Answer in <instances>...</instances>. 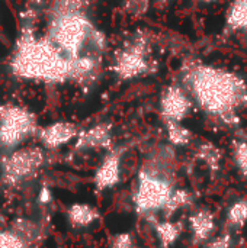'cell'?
<instances>
[{
    "label": "cell",
    "instance_id": "7402d4cb",
    "mask_svg": "<svg viewBox=\"0 0 247 248\" xmlns=\"http://www.w3.org/2000/svg\"><path fill=\"white\" fill-rule=\"evenodd\" d=\"M234 161L240 173L247 177V141L234 142Z\"/></svg>",
    "mask_w": 247,
    "mask_h": 248
},
{
    "label": "cell",
    "instance_id": "d6986e66",
    "mask_svg": "<svg viewBox=\"0 0 247 248\" xmlns=\"http://www.w3.org/2000/svg\"><path fill=\"white\" fill-rule=\"evenodd\" d=\"M198 158H201L207 166H210V169L218 170L220 161L223 158V153H221L220 148H217L211 142H207V144H202L199 147V150H198Z\"/></svg>",
    "mask_w": 247,
    "mask_h": 248
},
{
    "label": "cell",
    "instance_id": "7c38bea8",
    "mask_svg": "<svg viewBox=\"0 0 247 248\" xmlns=\"http://www.w3.org/2000/svg\"><path fill=\"white\" fill-rule=\"evenodd\" d=\"M189 227H191L195 243L208 240L215 230L214 214L208 209L197 211L194 215L189 217Z\"/></svg>",
    "mask_w": 247,
    "mask_h": 248
},
{
    "label": "cell",
    "instance_id": "5bb4252c",
    "mask_svg": "<svg viewBox=\"0 0 247 248\" xmlns=\"http://www.w3.org/2000/svg\"><path fill=\"white\" fill-rule=\"evenodd\" d=\"M226 29L247 32V0H231L226 13Z\"/></svg>",
    "mask_w": 247,
    "mask_h": 248
},
{
    "label": "cell",
    "instance_id": "3957f363",
    "mask_svg": "<svg viewBox=\"0 0 247 248\" xmlns=\"http://www.w3.org/2000/svg\"><path fill=\"white\" fill-rule=\"evenodd\" d=\"M44 36L68 61L84 55L102 57L106 48L105 35L84 13L52 16Z\"/></svg>",
    "mask_w": 247,
    "mask_h": 248
},
{
    "label": "cell",
    "instance_id": "52a82bcc",
    "mask_svg": "<svg viewBox=\"0 0 247 248\" xmlns=\"http://www.w3.org/2000/svg\"><path fill=\"white\" fill-rule=\"evenodd\" d=\"M173 187L170 182L147 169L140 170L138 182L134 192V206L140 215L154 214L163 211Z\"/></svg>",
    "mask_w": 247,
    "mask_h": 248
},
{
    "label": "cell",
    "instance_id": "ac0fdd59",
    "mask_svg": "<svg viewBox=\"0 0 247 248\" xmlns=\"http://www.w3.org/2000/svg\"><path fill=\"white\" fill-rule=\"evenodd\" d=\"M191 201H192V198H191V193L188 190H185V189H176L175 190L173 189V192H172L167 203L165 205L163 211L166 212L167 217H172L176 211L188 206L191 203Z\"/></svg>",
    "mask_w": 247,
    "mask_h": 248
},
{
    "label": "cell",
    "instance_id": "6da1fadb",
    "mask_svg": "<svg viewBox=\"0 0 247 248\" xmlns=\"http://www.w3.org/2000/svg\"><path fill=\"white\" fill-rule=\"evenodd\" d=\"M185 90L210 116L227 126L240 124L239 110L247 109V83L236 71L197 62L185 71Z\"/></svg>",
    "mask_w": 247,
    "mask_h": 248
},
{
    "label": "cell",
    "instance_id": "5b68a950",
    "mask_svg": "<svg viewBox=\"0 0 247 248\" xmlns=\"http://www.w3.org/2000/svg\"><path fill=\"white\" fill-rule=\"evenodd\" d=\"M38 131L33 112L16 103H0V147L17 148Z\"/></svg>",
    "mask_w": 247,
    "mask_h": 248
},
{
    "label": "cell",
    "instance_id": "9c48e42d",
    "mask_svg": "<svg viewBox=\"0 0 247 248\" xmlns=\"http://www.w3.org/2000/svg\"><path fill=\"white\" fill-rule=\"evenodd\" d=\"M79 132L77 125L68 121H57L36 131L38 140L45 150H57L71 142Z\"/></svg>",
    "mask_w": 247,
    "mask_h": 248
},
{
    "label": "cell",
    "instance_id": "cb8c5ba5",
    "mask_svg": "<svg viewBox=\"0 0 247 248\" xmlns=\"http://www.w3.org/2000/svg\"><path fill=\"white\" fill-rule=\"evenodd\" d=\"M205 248H231V237L229 234L213 240Z\"/></svg>",
    "mask_w": 247,
    "mask_h": 248
},
{
    "label": "cell",
    "instance_id": "4fadbf2b",
    "mask_svg": "<svg viewBox=\"0 0 247 248\" xmlns=\"http://www.w3.org/2000/svg\"><path fill=\"white\" fill-rule=\"evenodd\" d=\"M99 211L84 202H76L67 209V219L76 228H86L99 219Z\"/></svg>",
    "mask_w": 247,
    "mask_h": 248
},
{
    "label": "cell",
    "instance_id": "30bf717a",
    "mask_svg": "<svg viewBox=\"0 0 247 248\" xmlns=\"http://www.w3.org/2000/svg\"><path fill=\"white\" fill-rule=\"evenodd\" d=\"M121 174L122 155L119 151H111L98 166L93 176V183L98 190H109L121 182Z\"/></svg>",
    "mask_w": 247,
    "mask_h": 248
},
{
    "label": "cell",
    "instance_id": "9a60e30c",
    "mask_svg": "<svg viewBox=\"0 0 247 248\" xmlns=\"http://www.w3.org/2000/svg\"><path fill=\"white\" fill-rule=\"evenodd\" d=\"M182 232V225L179 222L163 221L156 224V234L163 248H170L179 238Z\"/></svg>",
    "mask_w": 247,
    "mask_h": 248
},
{
    "label": "cell",
    "instance_id": "d4e9b609",
    "mask_svg": "<svg viewBox=\"0 0 247 248\" xmlns=\"http://www.w3.org/2000/svg\"><path fill=\"white\" fill-rule=\"evenodd\" d=\"M38 201L42 205H48L52 201V192L48 186H42L39 193H38Z\"/></svg>",
    "mask_w": 247,
    "mask_h": 248
},
{
    "label": "cell",
    "instance_id": "7a4b0ae2",
    "mask_svg": "<svg viewBox=\"0 0 247 248\" xmlns=\"http://www.w3.org/2000/svg\"><path fill=\"white\" fill-rule=\"evenodd\" d=\"M10 71L22 80L60 84L71 81V61L64 58L45 36H36L25 23L10 58Z\"/></svg>",
    "mask_w": 247,
    "mask_h": 248
},
{
    "label": "cell",
    "instance_id": "603a6c76",
    "mask_svg": "<svg viewBox=\"0 0 247 248\" xmlns=\"http://www.w3.org/2000/svg\"><path fill=\"white\" fill-rule=\"evenodd\" d=\"M134 247V238L130 232H121L114 237L111 248H132Z\"/></svg>",
    "mask_w": 247,
    "mask_h": 248
},
{
    "label": "cell",
    "instance_id": "8992f818",
    "mask_svg": "<svg viewBox=\"0 0 247 248\" xmlns=\"http://www.w3.org/2000/svg\"><path fill=\"white\" fill-rule=\"evenodd\" d=\"M45 153L41 147H17L0 163V176L6 185L15 186L32 179L44 166Z\"/></svg>",
    "mask_w": 247,
    "mask_h": 248
},
{
    "label": "cell",
    "instance_id": "ba28073f",
    "mask_svg": "<svg viewBox=\"0 0 247 248\" xmlns=\"http://www.w3.org/2000/svg\"><path fill=\"white\" fill-rule=\"evenodd\" d=\"M192 109V99L188 92L178 86H167L160 96V113L165 122H182Z\"/></svg>",
    "mask_w": 247,
    "mask_h": 248
},
{
    "label": "cell",
    "instance_id": "e0dca14e",
    "mask_svg": "<svg viewBox=\"0 0 247 248\" xmlns=\"http://www.w3.org/2000/svg\"><path fill=\"white\" fill-rule=\"evenodd\" d=\"M87 0H51L52 16H66L74 13H83Z\"/></svg>",
    "mask_w": 247,
    "mask_h": 248
},
{
    "label": "cell",
    "instance_id": "44dd1931",
    "mask_svg": "<svg viewBox=\"0 0 247 248\" xmlns=\"http://www.w3.org/2000/svg\"><path fill=\"white\" fill-rule=\"evenodd\" d=\"M0 248H26V241L16 231H0Z\"/></svg>",
    "mask_w": 247,
    "mask_h": 248
},
{
    "label": "cell",
    "instance_id": "277c9868",
    "mask_svg": "<svg viewBox=\"0 0 247 248\" xmlns=\"http://www.w3.org/2000/svg\"><path fill=\"white\" fill-rule=\"evenodd\" d=\"M153 70V58L148 41L143 35H134L112 58V71L121 80H135Z\"/></svg>",
    "mask_w": 247,
    "mask_h": 248
},
{
    "label": "cell",
    "instance_id": "484cf974",
    "mask_svg": "<svg viewBox=\"0 0 247 248\" xmlns=\"http://www.w3.org/2000/svg\"><path fill=\"white\" fill-rule=\"evenodd\" d=\"M199 3H204V4H214V3H218L221 0H198Z\"/></svg>",
    "mask_w": 247,
    "mask_h": 248
},
{
    "label": "cell",
    "instance_id": "ffe728a7",
    "mask_svg": "<svg viewBox=\"0 0 247 248\" xmlns=\"http://www.w3.org/2000/svg\"><path fill=\"white\" fill-rule=\"evenodd\" d=\"M227 221L234 227H243L247 222V199L234 202L227 211Z\"/></svg>",
    "mask_w": 247,
    "mask_h": 248
},
{
    "label": "cell",
    "instance_id": "8fae6325",
    "mask_svg": "<svg viewBox=\"0 0 247 248\" xmlns=\"http://www.w3.org/2000/svg\"><path fill=\"white\" fill-rule=\"evenodd\" d=\"M114 142L112 126L106 122L96 124L84 131H80L76 137L77 150H111Z\"/></svg>",
    "mask_w": 247,
    "mask_h": 248
},
{
    "label": "cell",
    "instance_id": "2e32d148",
    "mask_svg": "<svg viewBox=\"0 0 247 248\" xmlns=\"http://www.w3.org/2000/svg\"><path fill=\"white\" fill-rule=\"evenodd\" d=\"M167 140L175 147L188 145L192 140V132L182 125V122H166Z\"/></svg>",
    "mask_w": 247,
    "mask_h": 248
}]
</instances>
